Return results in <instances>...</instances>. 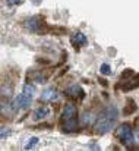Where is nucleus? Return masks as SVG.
<instances>
[{
	"label": "nucleus",
	"instance_id": "9b49d317",
	"mask_svg": "<svg viewBox=\"0 0 139 151\" xmlns=\"http://www.w3.org/2000/svg\"><path fill=\"white\" fill-rule=\"evenodd\" d=\"M136 110H138L136 103L132 100V99H129V100H128V104H126V107H125V110H123V114H125V116H129V114L135 113Z\"/></svg>",
	"mask_w": 139,
	"mask_h": 151
},
{
	"label": "nucleus",
	"instance_id": "20e7f679",
	"mask_svg": "<svg viewBox=\"0 0 139 151\" xmlns=\"http://www.w3.org/2000/svg\"><path fill=\"white\" fill-rule=\"evenodd\" d=\"M31 103H32V99L28 97V96H25V94L22 93V94L16 96V97L12 100L10 106H12V110H13V111H19V110L28 109V107L31 106Z\"/></svg>",
	"mask_w": 139,
	"mask_h": 151
},
{
	"label": "nucleus",
	"instance_id": "a211bd4d",
	"mask_svg": "<svg viewBox=\"0 0 139 151\" xmlns=\"http://www.w3.org/2000/svg\"><path fill=\"white\" fill-rule=\"evenodd\" d=\"M135 139H136V142L139 144V126L136 128V131H135Z\"/></svg>",
	"mask_w": 139,
	"mask_h": 151
},
{
	"label": "nucleus",
	"instance_id": "1a4fd4ad",
	"mask_svg": "<svg viewBox=\"0 0 139 151\" xmlns=\"http://www.w3.org/2000/svg\"><path fill=\"white\" fill-rule=\"evenodd\" d=\"M48 114H50V109H48L47 106H43V107H40V109H37V110L34 111L32 119H34V120H43V119L48 117Z\"/></svg>",
	"mask_w": 139,
	"mask_h": 151
},
{
	"label": "nucleus",
	"instance_id": "9d476101",
	"mask_svg": "<svg viewBox=\"0 0 139 151\" xmlns=\"http://www.w3.org/2000/svg\"><path fill=\"white\" fill-rule=\"evenodd\" d=\"M57 99V93L54 88H47L41 94V101H53Z\"/></svg>",
	"mask_w": 139,
	"mask_h": 151
},
{
	"label": "nucleus",
	"instance_id": "6ab92c4d",
	"mask_svg": "<svg viewBox=\"0 0 139 151\" xmlns=\"http://www.w3.org/2000/svg\"><path fill=\"white\" fill-rule=\"evenodd\" d=\"M32 3H34V4H40V3H41V0H32Z\"/></svg>",
	"mask_w": 139,
	"mask_h": 151
},
{
	"label": "nucleus",
	"instance_id": "f03ea898",
	"mask_svg": "<svg viewBox=\"0 0 139 151\" xmlns=\"http://www.w3.org/2000/svg\"><path fill=\"white\" fill-rule=\"evenodd\" d=\"M60 125L62 131L66 134H73L78 132L79 129V120H78V109L73 103L64 104L60 116Z\"/></svg>",
	"mask_w": 139,
	"mask_h": 151
},
{
	"label": "nucleus",
	"instance_id": "2eb2a0df",
	"mask_svg": "<svg viewBox=\"0 0 139 151\" xmlns=\"http://www.w3.org/2000/svg\"><path fill=\"white\" fill-rule=\"evenodd\" d=\"M34 76H35L34 79H35L37 82H44V81L47 79V78H44V75H43V73H40V72H34Z\"/></svg>",
	"mask_w": 139,
	"mask_h": 151
},
{
	"label": "nucleus",
	"instance_id": "f8f14e48",
	"mask_svg": "<svg viewBox=\"0 0 139 151\" xmlns=\"http://www.w3.org/2000/svg\"><path fill=\"white\" fill-rule=\"evenodd\" d=\"M22 93L25 94V96H28V97H34L35 96V87L32 85V84H25L24 87H22Z\"/></svg>",
	"mask_w": 139,
	"mask_h": 151
},
{
	"label": "nucleus",
	"instance_id": "0eeeda50",
	"mask_svg": "<svg viewBox=\"0 0 139 151\" xmlns=\"http://www.w3.org/2000/svg\"><path fill=\"white\" fill-rule=\"evenodd\" d=\"M64 94H66L69 99H72V100H81V99H84V97H85V91H84V90H82V87H81V85H78V84L70 85V87L64 91Z\"/></svg>",
	"mask_w": 139,
	"mask_h": 151
},
{
	"label": "nucleus",
	"instance_id": "39448f33",
	"mask_svg": "<svg viewBox=\"0 0 139 151\" xmlns=\"http://www.w3.org/2000/svg\"><path fill=\"white\" fill-rule=\"evenodd\" d=\"M139 87V73L138 75H133L132 78H126L123 79L120 84H119V88L122 91H132L135 88Z\"/></svg>",
	"mask_w": 139,
	"mask_h": 151
},
{
	"label": "nucleus",
	"instance_id": "dca6fc26",
	"mask_svg": "<svg viewBox=\"0 0 139 151\" xmlns=\"http://www.w3.org/2000/svg\"><path fill=\"white\" fill-rule=\"evenodd\" d=\"M9 6H18V4H22L24 0H6Z\"/></svg>",
	"mask_w": 139,
	"mask_h": 151
},
{
	"label": "nucleus",
	"instance_id": "6e6552de",
	"mask_svg": "<svg viewBox=\"0 0 139 151\" xmlns=\"http://www.w3.org/2000/svg\"><path fill=\"white\" fill-rule=\"evenodd\" d=\"M87 43H88V40H87L85 34H84V32H81V31H78V32L72 37V44H73V47H75L76 50H78L79 47L87 46Z\"/></svg>",
	"mask_w": 139,
	"mask_h": 151
},
{
	"label": "nucleus",
	"instance_id": "f3484780",
	"mask_svg": "<svg viewBox=\"0 0 139 151\" xmlns=\"http://www.w3.org/2000/svg\"><path fill=\"white\" fill-rule=\"evenodd\" d=\"M7 134H10V129H4V128H3V129H1V138L4 139V138L7 137Z\"/></svg>",
	"mask_w": 139,
	"mask_h": 151
},
{
	"label": "nucleus",
	"instance_id": "423d86ee",
	"mask_svg": "<svg viewBox=\"0 0 139 151\" xmlns=\"http://www.w3.org/2000/svg\"><path fill=\"white\" fill-rule=\"evenodd\" d=\"M24 28L29 32H40L41 29V21L38 16H31V18H27L24 21Z\"/></svg>",
	"mask_w": 139,
	"mask_h": 151
},
{
	"label": "nucleus",
	"instance_id": "ddd939ff",
	"mask_svg": "<svg viewBox=\"0 0 139 151\" xmlns=\"http://www.w3.org/2000/svg\"><path fill=\"white\" fill-rule=\"evenodd\" d=\"M100 73H101V75H110V73H111L110 65H107V63H102V65H101V68H100Z\"/></svg>",
	"mask_w": 139,
	"mask_h": 151
},
{
	"label": "nucleus",
	"instance_id": "4468645a",
	"mask_svg": "<svg viewBox=\"0 0 139 151\" xmlns=\"http://www.w3.org/2000/svg\"><path fill=\"white\" fill-rule=\"evenodd\" d=\"M37 142H38V138H31V139L28 141V144L25 145V150H31V148H32V147H34Z\"/></svg>",
	"mask_w": 139,
	"mask_h": 151
},
{
	"label": "nucleus",
	"instance_id": "f257e3e1",
	"mask_svg": "<svg viewBox=\"0 0 139 151\" xmlns=\"http://www.w3.org/2000/svg\"><path fill=\"white\" fill-rule=\"evenodd\" d=\"M119 119V111L114 106H108L105 107L101 114L97 117L95 123H94V132L97 135H105L108 134L114 126H116V122Z\"/></svg>",
	"mask_w": 139,
	"mask_h": 151
},
{
	"label": "nucleus",
	"instance_id": "7ed1b4c3",
	"mask_svg": "<svg viewBox=\"0 0 139 151\" xmlns=\"http://www.w3.org/2000/svg\"><path fill=\"white\" fill-rule=\"evenodd\" d=\"M116 135H117V139H119L125 147H132L133 142H135V134H133L132 128H130L128 123L119 125L117 129H116Z\"/></svg>",
	"mask_w": 139,
	"mask_h": 151
}]
</instances>
